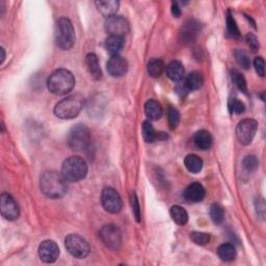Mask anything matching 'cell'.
Here are the masks:
<instances>
[{"label": "cell", "mask_w": 266, "mask_h": 266, "mask_svg": "<svg viewBox=\"0 0 266 266\" xmlns=\"http://www.w3.org/2000/svg\"><path fill=\"white\" fill-rule=\"evenodd\" d=\"M105 47L112 55H119V52L124 47V37L117 35H108L105 41Z\"/></svg>", "instance_id": "21"}, {"label": "cell", "mask_w": 266, "mask_h": 266, "mask_svg": "<svg viewBox=\"0 0 266 266\" xmlns=\"http://www.w3.org/2000/svg\"><path fill=\"white\" fill-rule=\"evenodd\" d=\"M145 113L150 120L157 121L163 115L162 106L155 100H149L145 104Z\"/></svg>", "instance_id": "20"}, {"label": "cell", "mask_w": 266, "mask_h": 266, "mask_svg": "<svg viewBox=\"0 0 266 266\" xmlns=\"http://www.w3.org/2000/svg\"><path fill=\"white\" fill-rule=\"evenodd\" d=\"M74 86V75L67 69H57L53 71L47 80L49 92L57 96H63L70 93Z\"/></svg>", "instance_id": "2"}, {"label": "cell", "mask_w": 266, "mask_h": 266, "mask_svg": "<svg viewBox=\"0 0 266 266\" xmlns=\"http://www.w3.org/2000/svg\"><path fill=\"white\" fill-rule=\"evenodd\" d=\"M65 247L68 252L77 259H85L90 250L89 242L77 234L68 235L65 239Z\"/></svg>", "instance_id": "7"}, {"label": "cell", "mask_w": 266, "mask_h": 266, "mask_svg": "<svg viewBox=\"0 0 266 266\" xmlns=\"http://www.w3.org/2000/svg\"><path fill=\"white\" fill-rule=\"evenodd\" d=\"M258 130V122L253 119H245L240 121L236 127V136L240 143L245 146L253 142Z\"/></svg>", "instance_id": "9"}, {"label": "cell", "mask_w": 266, "mask_h": 266, "mask_svg": "<svg viewBox=\"0 0 266 266\" xmlns=\"http://www.w3.org/2000/svg\"><path fill=\"white\" fill-rule=\"evenodd\" d=\"M39 256L45 263H53L59 256L58 246L52 240H45L39 247Z\"/></svg>", "instance_id": "13"}, {"label": "cell", "mask_w": 266, "mask_h": 266, "mask_svg": "<svg viewBox=\"0 0 266 266\" xmlns=\"http://www.w3.org/2000/svg\"><path fill=\"white\" fill-rule=\"evenodd\" d=\"M68 146L73 151H85L90 143L89 129L82 124H77L70 129L67 136Z\"/></svg>", "instance_id": "6"}, {"label": "cell", "mask_w": 266, "mask_h": 266, "mask_svg": "<svg viewBox=\"0 0 266 266\" xmlns=\"http://www.w3.org/2000/svg\"><path fill=\"white\" fill-rule=\"evenodd\" d=\"M99 236L104 245L110 249H119L122 246V232L119 228L115 225L109 224L105 225L101 228L99 232Z\"/></svg>", "instance_id": "8"}, {"label": "cell", "mask_w": 266, "mask_h": 266, "mask_svg": "<svg viewBox=\"0 0 266 266\" xmlns=\"http://www.w3.org/2000/svg\"><path fill=\"white\" fill-rule=\"evenodd\" d=\"M229 109L232 113H237V115H240V113L245 112L246 105L242 101H240L239 99L234 98L229 102Z\"/></svg>", "instance_id": "35"}, {"label": "cell", "mask_w": 266, "mask_h": 266, "mask_svg": "<svg viewBox=\"0 0 266 266\" xmlns=\"http://www.w3.org/2000/svg\"><path fill=\"white\" fill-rule=\"evenodd\" d=\"M217 255L223 261H233L236 258V249L231 243H224L218 247Z\"/></svg>", "instance_id": "25"}, {"label": "cell", "mask_w": 266, "mask_h": 266, "mask_svg": "<svg viewBox=\"0 0 266 266\" xmlns=\"http://www.w3.org/2000/svg\"><path fill=\"white\" fill-rule=\"evenodd\" d=\"M86 64L88 66V70L90 74V76L94 79H100L102 76L101 68L99 65V60L95 53H89L86 58Z\"/></svg>", "instance_id": "22"}, {"label": "cell", "mask_w": 266, "mask_h": 266, "mask_svg": "<svg viewBox=\"0 0 266 266\" xmlns=\"http://www.w3.org/2000/svg\"><path fill=\"white\" fill-rule=\"evenodd\" d=\"M105 29L109 35L124 37V35H126L130 30V26H129L128 21L125 18L115 15V16L106 19Z\"/></svg>", "instance_id": "11"}, {"label": "cell", "mask_w": 266, "mask_h": 266, "mask_svg": "<svg viewBox=\"0 0 266 266\" xmlns=\"http://www.w3.org/2000/svg\"><path fill=\"white\" fill-rule=\"evenodd\" d=\"M172 14L174 15V17H176V18H179L181 16V9L179 7L178 3L174 2L172 4Z\"/></svg>", "instance_id": "41"}, {"label": "cell", "mask_w": 266, "mask_h": 266, "mask_svg": "<svg viewBox=\"0 0 266 266\" xmlns=\"http://www.w3.org/2000/svg\"><path fill=\"white\" fill-rule=\"evenodd\" d=\"M130 201H131L132 211H133V214H134V217H135V219H136V222H141V208H140V203H139L138 196H136V194H135V193H132V194H131Z\"/></svg>", "instance_id": "37"}, {"label": "cell", "mask_w": 266, "mask_h": 266, "mask_svg": "<svg viewBox=\"0 0 266 266\" xmlns=\"http://www.w3.org/2000/svg\"><path fill=\"white\" fill-rule=\"evenodd\" d=\"M0 50H1V53H2V56H1V64H2L4 58H5V53H4V49L3 48H1Z\"/></svg>", "instance_id": "42"}, {"label": "cell", "mask_w": 266, "mask_h": 266, "mask_svg": "<svg viewBox=\"0 0 266 266\" xmlns=\"http://www.w3.org/2000/svg\"><path fill=\"white\" fill-rule=\"evenodd\" d=\"M170 214L172 219L179 226H185L188 222V214L184 208L179 205H175L170 210Z\"/></svg>", "instance_id": "24"}, {"label": "cell", "mask_w": 266, "mask_h": 266, "mask_svg": "<svg viewBox=\"0 0 266 266\" xmlns=\"http://www.w3.org/2000/svg\"><path fill=\"white\" fill-rule=\"evenodd\" d=\"M168 121L169 125L172 129L177 128L180 123V113L176 108L173 107V106H170L168 109Z\"/></svg>", "instance_id": "33"}, {"label": "cell", "mask_w": 266, "mask_h": 266, "mask_svg": "<svg viewBox=\"0 0 266 266\" xmlns=\"http://www.w3.org/2000/svg\"><path fill=\"white\" fill-rule=\"evenodd\" d=\"M210 217L215 225H220L225 219L223 208L218 204H212L210 207Z\"/></svg>", "instance_id": "30"}, {"label": "cell", "mask_w": 266, "mask_h": 266, "mask_svg": "<svg viewBox=\"0 0 266 266\" xmlns=\"http://www.w3.org/2000/svg\"><path fill=\"white\" fill-rule=\"evenodd\" d=\"M194 142L197 149L206 151L212 146V136L207 130H200L195 134Z\"/></svg>", "instance_id": "19"}, {"label": "cell", "mask_w": 266, "mask_h": 266, "mask_svg": "<svg viewBox=\"0 0 266 266\" xmlns=\"http://www.w3.org/2000/svg\"><path fill=\"white\" fill-rule=\"evenodd\" d=\"M142 132L143 140L147 142H154L157 140H162L165 139L166 136L163 134V132H157L153 125H152L149 121H145L142 126Z\"/></svg>", "instance_id": "18"}, {"label": "cell", "mask_w": 266, "mask_h": 266, "mask_svg": "<svg viewBox=\"0 0 266 266\" xmlns=\"http://www.w3.org/2000/svg\"><path fill=\"white\" fill-rule=\"evenodd\" d=\"M95 4L103 16L109 18L115 16V14L118 12L120 2L116 0H100V1H96Z\"/></svg>", "instance_id": "17"}, {"label": "cell", "mask_w": 266, "mask_h": 266, "mask_svg": "<svg viewBox=\"0 0 266 266\" xmlns=\"http://www.w3.org/2000/svg\"><path fill=\"white\" fill-rule=\"evenodd\" d=\"M101 203L103 208L109 213H119L123 207V201L119 193L111 187L103 189L101 195Z\"/></svg>", "instance_id": "10"}, {"label": "cell", "mask_w": 266, "mask_h": 266, "mask_svg": "<svg viewBox=\"0 0 266 266\" xmlns=\"http://www.w3.org/2000/svg\"><path fill=\"white\" fill-rule=\"evenodd\" d=\"M165 70V66L163 60L159 58H153L151 59L148 64V73L153 78L160 77L162 73Z\"/></svg>", "instance_id": "27"}, {"label": "cell", "mask_w": 266, "mask_h": 266, "mask_svg": "<svg viewBox=\"0 0 266 266\" xmlns=\"http://www.w3.org/2000/svg\"><path fill=\"white\" fill-rule=\"evenodd\" d=\"M55 42L63 50H69L75 43V30L68 18H59L55 25Z\"/></svg>", "instance_id": "4"}, {"label": "cell", "mask_w": 266, "mask_h": 266, "mask_svg": "<svg viewBox=\"0 0 266 266\" xmlns=\"http://www.w3.org/2000/svg\"><path fill=\"white\" fill-rule=\"evenodd\" d=\"M206 195L205 188L199 182H194L191 185H188L184 191V199L188 203H199L202 202Z\"/></svg>", "instance_id": "15"}, {"label": "cell", "mask_w": 266, "mask_h": 266, "mask_svg": "<svg viewBox=\"0 0 266 266\" xmlns=\"http://www.w3.org/2000/svg\"><path fill=\"white\" fill-rule=\"evenodd\" d=\"M243 168H245L246 171L248 172H253L255 170H257L258 164H259V161H258V159L256 156L249 155L247 156L245 159H243Z\"/></svg>", "instance_id": "36"}, {"label": "cell", "mask_w": 266, "mask_h": 266, "mask_svg": "<svg viewBox=\"0 0 266 266\" xmlns=\"http://www.w3.org/2000/svg\"><path fill=\"white\" fill-rule=\"evenodd\" d=\"M231 78L232 81L236 88L240 90V92L247 94L248 93V86H247V80L239 71L237 70H232L231 71Z\"/></svg>", "instance_id": "28"}, {"label": "cell", "mask_w": 266, "mask_h": 266, "mask_svg": "<svg viewBox=\"0 0 266 266\" xmlns=\"http://www.w3.org/2000/svg\"><path fill=\"white\" fill-rule=\"evenodd\" d=\"M191 239L194 241L195 245L199 246H205L210 241V235L204 232H192L191 233Z\"/></svg>", "instance_id": "32"}, {"label": "cell", "mask_w": 266, "mask_h": 266, "mask_svg": "<svg viewBox=\"0 0 266 266\" xmlns=\"http://www.w3.org/2000/svg\"><path fill=\"white\" fill-rule=\"evenodd\" d=\"M197 23H195V21H189V23L186 24V26L183 29V39L186 41H191L194 37L196 35L197 33Z\"/></svg>", "instance_id": "31"}, {"label": "cell", "mask_w": 266, "mask_h": 266, "mask_svg": "<svg viewBox=\"0 0 266 266\" xmlns=\"http://www.w3.org/2000/svg\"><path fill=\"white\" fill-rule=\"evenodd\" d=\"M165 74L173 81H181L184 79L185 70L184 67L179 60H173L168 66L165 67Z\"/></svg>", "instance_id": "16"}, {"label": "cell", "mask_w": 266, "mask_h": 266, "mask_svg": "<svg viewBox=\"0 0 266 266\" xmlns=\"http://www.w3.org/2000/svg\"><path fill=\"white\" fill-rule=\"evenodd\" d=\"M254 67L256 69V72L258 75H260L261 77L265 75V62L262 57H256L254 60Z\"/></svg>", "instance_id": "38"}, {"label": "cell", "mask_w": 266, "mask_h": 266, "mask_svg": "<svg viewBox=\"0 0 266 266\" xmlns=\"http://www.w3.org/2000/svg\"><path fill=\"white\" fill-rule=\"evenodd\" d=\"M227 32L231 37H233V39H238V37L240 36L239 28L230 11H228L227 13Z\"/></svg>", "instance_id": "29"}, {"label": "cell", "mask_w": 266, "mask_h": 266, "mask_svg": "<svg viewBox=\"0 0 266 266\" xmlns=\"http://www.w3.org/2000/svg\"><path fill=\"white\" fill-rule=\"evenodd\" d=\"M247 42L253 52H256L258 49H259V42H258L257 37L254 35L248 34L247 35Z\"/></svg>", "instance_id": "40"}, {"label": "cell", "mask_w": 266, "mask_h": 266, "mask_svg": "<svg viewBox=\"0 0 266 266\" xmlns=\"http://www.w3.org/2000/svg\"><path fill=\"white\" fill-rule=\"evenodd\" d=\"M175 89H176L177 94H178V95H180L181 97H184V96H186L189 92H191V90H189V89H188V88L186 87L184 79L177 82V85H176V88H175Z\"/></svg>", "instance_id": "39"}, {"label": "cell", "mask_w": 266, "mask_h": 266, "mask_svg": "<svg viewBox=\"0 0 266 266\" xmlns=\"http://www.w3.org/2000/svg\"><path fill=\"white\" fill-rule=\"evenodd\" d=\"M234 55H235V58H236V62L238 63V65L241 66L243 69L247 70L250 67V60L245 51L237 49L234 52Z\"/></svg>", "instance_id": "34"}, {"label": "cell", "mask_w": 266, "mask_h": 266, "mask_svg": "<svg viewBox=\"0 0 266 266\" xmlns=\"http://www.w3.org/2000/svg\"><path fill=\"white\" fill-rule=\"evenodd\" d=\"M184 81L188 89L192 92V90L200 89L203 87L204 77L200 72L194 71L186 76V77L184 78Z\"/></svg>", "instance_id": "23"}, {"label": "cell", "mask_w": 266, "mask_h": 266, "mask_svg": "<svg viewBox=\"0 0 266 266\" xmlns=\"http://www.w3.org/2000/svg\"><path fill=\"white\" fill-rule=\"evenodd\" d=\"M185 168L194 174L200 173L203 169V160L201 157H199L195 154H189L184 159Z\"/></svg>", "instance_id": "26"}, {"label": "cell", "mask_w": 266, "mask_h": 266, "mask_svg": "<svg viewBox=\"0 0 266 266\" xmlns=\"http://www.w3.org/2000/svg\"><path fill=\"white\" fill-rule=\"evenodd\" d=\"M40 188L41 192L50 199H60L68 191L67 179L62 173L48 171L41 176Z\"/></svg>", "instance_id": "1"}, {"label": "cell", "mask_w": 266, "mask_h": 266, "mask_svg": "<svg viewBox=\"0 0 266 266\" xmlns=\"http://www.w3.org/2000/svg\"><path fill=\"white\" fill-rule=\"evenodd\" d=\"M62 174L68 181H80L87 177L88 164L85 159L79 156L70 157L64 161Z\"/></svg>", "instance_id": "5"}, {"label": "cell", "mask_w": 266, "mask_h": 266, "mask_svg": "<svg viewBox=\"0 0 266 266\" xmlns=\"http://www.w3.org/2000/svg\"><path fill=\"white\" fill-rule=\"evenodd\" d=\"M106 69L112 77H122L128 70V64L121 55H112L106 65Z\"/></svg>", "instance_id": "14"}, {"label": "cell", "mask_w": 266, "mask_h": 266, "mask_svg": "<svg viewBox=\"0 0 266 266\" xmlns=\"http://www.w3.org/2000/svg\"><path fill=\"white\" fill-rule=\"evenodd\" d=\"M85 100L79 95L69 96L59 101L54 107V115L63 120L74 119L83 108Z\"/></svg>", "instance_id": "3"}, {"label": "cell", "mask_w": 266, "mask_h": 266, "mask_svg": "<svg viewBox=\"0 0 266 266\" xmlns=\"http://www.w3.org/2000/svg\"><path fill=\"white\" fill-rule=\"evenodd\" d=\"M0 209L2 216L7 220H16L20 215L17 202L9 194H2L0 196Z\"/></svg>", "instance_id": "12"}]
</instances>
